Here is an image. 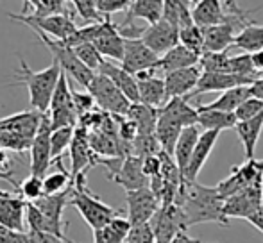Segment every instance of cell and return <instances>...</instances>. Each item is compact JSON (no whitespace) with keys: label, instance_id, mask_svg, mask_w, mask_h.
Segmentation results:
<instances>
[{"label":"cell","instance_id":"cell-1","mask_svg":"<svg viewBox=\"0 0 263 243\" xmlns=\"http://www.w3.org/2000/svg\"><path fill=\"white\" fill-rule=\"evenodd\" d=\"M174 204L183 211L186 227L211 222L224 227L229 226V218L224 213V200L215 186L210 188L197 181H183Z\"/></svg>","mask_w":263,"mask_h":243},{"label":"cell","instance_id":"cell-2","mask_svg":"<svg viewBox=\"0 0 263 243\" xmlns=\"http://www.w3.org/2000/svg\"><path fill=\"white\" fill-rule=\"evenodd\" d=\"M195 124H197V109H195V106L190 104V98H168L166 104L158 109V121L156 129H154V134H156L163 152L172 156L174 145H176L183 127Z\"/></svg>","mask_w":263,"mask_h":243},{"label":"cell","instance_id":"cell-3","mask_svg":"<svg viewBox=\"0 0 263 243\" xmlns=\"http://www.w3.org/2000/svg\"><path fill=\"white\" fill-rule=\"evenodd\" d=\"M18 57H20V68L14 72V80L7 84V86H25L29 91V106H31V109L47 113L61 68L58 66V63L52 61V65L49 68L34 72L20 54H18Z\"/></svg>","mask_w":263,"mask_h":243},{"label":"cell","instance_id":"cell-4","mask_svg":"<svg viewBox=\"0 0 263 243\" xmlns=\"http://www.w3.org/2000/svg\"><path fill=\"white\" fill-rule=\"evenodd\" d=\"M70 204L79 211V215L91 229H99V227L106 226L109 220H113L115 216L122 215L120 209L111 208L97 195L91 193L86 184L84 172L77 174L70 183Z\"/></svg>","mask_w":263,"mask_h":243},{"label":"cell","instance_id":"cell-5","mask_svg":"<svg viewBox=\"0 0 263 243\" xmlns=\"http://www.w3.org/2000/svg\"><path fill=\"white\" fill-rule=\"evenodd\" d=\"M36 32V36L40 38V42L50 50L54 57V63H58V66L61 68V72L65 73L68 79H73L81 88L86 90L90 80L93 79L95 72L90 70L79 57L76 56V52L72 50V47L66 45L63 39H54L50 36H47L45 32H42L40 29H32Z\"/></svg>","mask_w":263,"mask_h":243},{"label":"cell","instance_id":"cell-6","mask_svg":"<svg viewBox=\"0 0 263 243\" xmlns=\"http://www.w3.org/2000/svg\"><path fill=\"white\" fill-rule=\"evenodd\" d=\"M88 93L93 97V102L104 113L111 116H124L133 102L127 100L124 93L102 73H95L86 88Z\"/></svg>","mask_w":263,"mask_h":243},{"label":"cell","instance_id":"cell-7","mask_svg":"<svg viewBox=\"0 0 263 243\" xmlns=\"http://www.w3.org/2000/svg\"><path fill=\"white\" fill-rule=\"evenodd\" d=\"M249 186L263 188V159H254L249 157L246 163L236 165L231 168V174L217 184V191L222 197V200L231 197L233 193L243 190Z\"/></svg>","mask_w":263,"mask_h":243},{"label":"cell","instance_id":"cell-8","mask_svg":"<svg viewBox=\"0 0 263 243\" xmlns=\"http://www.w3.org/2000/svg\"><path fill=\"white\" fill-rule=\"evenodd\" d=\"M7 16L14 22L25 24L31 29H40L47 36L54 39H66L76 32L77 25L70 18L68 13H58V14H47V16H34V14H14L9 13Z\"/></svg>","mask_w":263,"mask_h":243},{"label":"cell","instance_id":"cell-9","mask_svg":"<svg viewBox=\"0 0 263 243\" xmlns=\"http://www.w3.org/2000/svg\"><path fill=\"white\" fill-rule=\"evenodd\" d=\"M50 120L47 113H42L40 125L36 129V134L31 141V174L38 177H45L47 170L52 167V157H50Z\"/></svg>","mask_w":263,"mask_h":243},{"label":"cell","instance_id":"cell-10","mask_svg":"<svg viewBox=\"0 0 263 243\" xmlns=\"http://www.w3.org/2000/svg\"><path fill=\"white\" fill-rule=\"evenodd\" d=\"M66 204H70V186L66 190L59 191V193L43 195L38 200H34V206L40 209L43 220H45V233L55 234L59 238H66L61 224Z\"/></svg>","mask_w":263,"mask_h":243},{"label":"cell","instance_id":"cell-11","mask_svg":"<svg viewBox=\"0 0 263 243\" xmlns=\"http://www.w3.org/2000/svg\"><path fill=\"white\" fill-rule=\"evenodd\" d=\"M151 227L154 231L156 241H166L170 243L174 236L179 231H186V222H184L183 211L179 206L176 204H166L159 206L158 211L154 213V216L149 220Z\"/></svg>","mask_w":263,"mask_h":243},{"label":"cell","instance_id":"cell-12","mask_svg":"<svg viewBox=\"0 0 263 243\" xmlns=\"http://www.w3.org/2000/svg\"><path fill=\"white\" fill-rule=\"evenodd\" d=\"M125 202H127V220L131 226L149 222L159 208L158 197L149 186L125 191Z\"/></svg>","mask_w":263,"mask_h":243},{"label":"cell","instance_id":"cell-13","mask_svg":"<svg viewBox=\"0 0 263 243\" xmlns=\"http://www.w3.org/2000/svg\"><path fill=\"white\" fill-rule=\"evenodd\" d=\"M158 57V54H154L140 38H124V56L120 59V66L125 72L136 75L154 68Z\"/></svg>","mask_w":263,"mask_h":243},{"label":"cell","instance_id":"cell-14","mask_svg":"<svg viewBox=\"0 0 263 243\" xmlns=\"http://www.w3.org/2000/svg\"><path fill=\"white\" fill-rule=\"evenodd\" d=\"M90 43L101 52L104 59L120 63L122 56H124V38L120 36L117 25L111 22L109 16H104V20L97 24V31Z\"/></svg>","mask_w":263,"mask_h":243},{"label":"cell","instance_id":"cell-15","mask_svg":"<svg viewBox=\"0 0 263 243\" xmlns=\"http://www.w3.org/2000/svg\"><path fill=\"white\" fill-rule=\"evenodd\" d=\"M253 83V79L243 75H236V73L229 72H201L197 84L192 90V93L188 95V98L199 97V95L210 93V91H226L236 86H249Z\"/></svg>","mask_w":263,"mask_h":243},{"label":"cell","instance_id":"cell-16","mask_svg":"<svg viewBox=\"0 0 263 243\" xmlns=\"http://www.w3.org/2000/svg\"><path fill=\"white\" fill-rule=\"evenodd\" d=\"M143 43L153 50L154 54L161 56L168 49L176 47L179 43V29L176 25L168 24L166 20H158L156 24H151L143 29L142 36H140Z\"/></svg>","mask_w":263,"mask_h":243},{"label":"cell","instance_id":"cell-17","mask_svg":"<svg viewBox=\"0 0 263 243\" xmlns=\"http://www.w3.org/2000/svg\"><path fill=\"white\" fill-rule=\"evenodd\" d=\"M109 177L117 184L124 186L125 191L149 186V177L142 170V157L135 156V154H127L122 157V161L111 172Z\"/></svg>","mask_w":263,"mask_h":243},{"label":"cell","instance_id":"cell-18","mask_svg":"<svg viewBox=\"0 0 263 243\" xmlns=\"http://www.w3.org/2000/svg\"><path fill=\"white\" fill-rule=\"evenodd\" d=\"M136 84H138V102L153 108H163L168 100L165 90V83L163 77H159L154 68L145 70V72L136 73Z\"/></svg>","mask_w":263,"mask_h":243},{"label":"cell","instance_id":"cell-19","mask_svg":"<svg viewBox=\"0 0 263 243\" xmlns=\"http://www.w3.org/2000/svg\"><path fill=\"white\" fill-rule=\"evenodd\" d=\"M260 204H263V188L249 186L224 198V213L228 218L238 216L246 220V216L253 213Z\"/></svg>","mask_w":263,"mask_h":243},{"label":"cell","instance_id":"cell-20","mask_svg":"<svg viewBox=\"0 0 263 243\" xmlns=\"http://www.w3.org/2000/svg\"><path fill=\"white\" fill-rule=\"evenodd\" d=\"M25 204L22 195L0 190V226L16 233H25Z\"/></svg>","mask_w":263,"mask_h":243},{"label":"cell","instance_id":"cell-21","mask_svg":"<svg viewBox=\"0 0 263 243\" xmlns=\"http://www.w3.org/2000/svg\"><path fill=\"white\" fill-rule=\"evenodd\" d=\"M201 72V66L194 65L165 73L163 75V83H165L166 97H188L192 93V90L195 88V84H197Z\"/></svg>","mask_w":263,"mask_h":243},{"label":"cell","instance_id":"cell-22","mask_svg":"<svg viewBox=\"0 0 263 243\" xmlns=\"http://www.w3.org/2000/svg\"><path fill=\"white\" fill-rule=\"evenodd\" d=\"M220 131H202L197 138V143L194 147V152L188 161V167L183 174L184 181H197V175L204 168L206 161H208L210 154L213 152V147L217 143Z\"/></svg>","mask_w":263,"mask_h":243},{"label":"cell","instance_id":"cell-23","mask_svg":"<svg viewBox=\"0 0 263 243\" xmlns=\"http://www.w3.org/2000/svg\"><path fill=\"white\" fill-rule=\"evenodd\" d=\"M70 157H72V174L70 177H76L81 172H86V168H90L93 163V159H97V156L91 157V149L90 141H88V131L83 127L73 129V138L70 141Z\"/></svg>","mask_w":263,"mask_h":243},{"label":"cell","instance_id":"cell-24","mask_svg":"<svg viewBox=\"0 0 263 243\" xmlns=\"http://www.w3.org/2000/svg\"><path fill=\"white\" fill-rule=\"evenodd\" d=\"M97 73L106 75L122 93L127 97L129 102H138V84H136V77L133 73L125 72L120 65H117V61L104 59L102 65L99 66Z\"/></svg>","mask_w":263,"mask_h":243},{"label":"cell","instance_id":"cell-25","mask_svg":"<svg viewBox=\"0 0 263 243\" xmlns=\"http://www.w3.org/2000/svg\"><path fill=\"white\" fill-rule=\"evenodd\" d=\"M199 65V56L192 50H188L186 47H183L181 43H177L176 47L168 49L165 54L158 57V63L154 66V72L159 77H163L165 73L172 72V70L186 68V66Z\"/></svg>","mask_w":263,"mask_h":243},{"label":"cell","instance_id":"cell-26","mask_svg":"<svg viewBox=\"0 0 263 243\" xmlns=\"http://www.w3.org/2000/svg\"><path fill=\"white\" fill-rule=\"evenodd\" d=\"M40 118H42V113L36 111V109L20 111L16 115L6 116V118L0 120V131L16 132V134L32 139L40 125Z\"/></svg>","mask_w":263,"mask_h":243},{"label":"cell","instance_id":"cell-27","mask_svg":"<svg viewBox=\"0 0 263 243\" xmlns=\"http://www.w3.org/2000/svg\"><path fill=\"white\" fill-rule=\"evenodd\" d=\"M202 29V43H204V50L202 52H224L229 47H233V39H235V29L229 24L222 22L217 25H210V27Z\"/></svg>","mask_w":263,"mask_h":243},{"label":"cell","instance_id":"cell-28","mask_svg":"<svg viewBox=\"0 0 263 243\" xmlns=\"http://www.w3.org/2000/svg\"><path fill=\"white\" fill-rule=\"evenodd\" d=\"M233 129H235V132L238 134L240 141H242V145H243L246 159L254 157L256 145H258V141H260L261 129H263V111L260 113V115L253 116V118L238 120Z\"/></svg>","mask_w":263,"mask_h":243},{"label":"cell","instance_id":"cell-29","mask_svg":"<svg viewBox=\"0 0 263 243\" xmlns=\"http://www.w3.org/2000/svg\"><path fill=\"white\" fill-rule=\"evenodd\" d=\"M199 134H201V131H199L197 124L186 125V127H183L176 145H174L172 157H174V161H176L177 168H179L181 175L186 170L188 161H190V156H192V152H194V147H195V143H197Z\"/></svg>","mask_w":263,"mask_h":243},{"label":"cell","instance_id":"cell-30","mask_svg":"<svg viewBox=\"0 0 263 243\" xmlns=\"http://www.w3.org/2000/svg\"><path fill=\"white\" fill-rule=\"evenodd\" d=\"M192 20L199 27H210L224 22L222 0H197L192 6Z\"/></svg>","mask_w":263,"mask_h":243},{"label":"cell","instance_id":"cell-31","mask_svg":"<svg viewBox=\"0 0 263 243\" xmlns=\"http://www.w3.org/2000/svg\"><path fill=\"white\" fill-rule=\"evenodd\" d=\"M124 116L135 124L138 134H154V129H156V121H158L156 108L142 104V102H133Z\"/></svg>","mask_w":263,"mask_h":243},{"label":"cell","instance_id":"cell-32","mask_svg":"<svg viewBox=\"0 0 263 243\" xmlns=\"http://www.w3.org/2000/svg\"><path fill=\"white\" fill-rule=\"evenodd\" d=\"M195 109H197V127H201L202 131H224V129H233L236 124L233 113L210 109L206 106H195Z\"/></svg>","mask_w":263,"mask_h":243},{"label":"cell","instance_id":"cell-33","mask_svg":"<svg viewBox=\"0 0 263 243\" xmlns=\"http://www.w3.org/2000/svg\"><path fill=\"white\" fill-rule=\"evenodd\" d=\"M131 224L122 215L115 216L106 226L93 229V243H124L127 236Z\"/></svg>","mask_w":263,"mask_h":243},{"label":"cell","instance_id":"cell-34","mask_svg":"<svg viewBox=\"0 0 263 243\" xmlns=\"http://www.w3.org/2000/svg\"><path fill=\"white\" fill-rule=\"evenodd\" d=\"M233 47L240 49L242 52L254 54L263 49V25L258 22H249L243 29H240L233 39Z\"/></svg>","mask_w":263,"mask_h":243},{"label":"cell","instance_id":"cell-35","mask_svg":"<svg viewBox=\"0 0 263 243\" xmlns=\"http://www.w3.org/2000/svg\"><path fill=\"white\" fill-rule=\"evenodd\" d=\"M163 16V0H133L125 20H143L147 25L156 24Z\"/></svg>","mask_w":263,"mask_h":243},{"label":"cell","instance_id":"cell-36","mask_svg":"<svg viewBox=\"0 0 263 243\" xmlns=\"http://www.w3.org/2000/svg\"><path fill=\"white\" fill-rule=\"evenodd\" d=\"M163 20L176 25L177 29L194 24L190 0H163Z\"/></svg>","mask_w":263,"mask_h":243},{"label":"cell","instance_id":"cell-37","mask_svg":"<svg viewBox=\"0 0 263 243\" xmlns=\"http://www.w3.org/2000/svg\"><path fill=\"white\" fill-rule=\"evenodd\" d=\"M247 97H251L249 86H236L231 90H226L220 93V97L215 98L211 104H206V108L210 109H218V111L233 113Z\"/></svg>","mask_w":263,"mask_h":243},{"label":"cell","instance_id":"cell-38","mask_svg":"<svg viewBox=\"0 0 263 243\" xmlns=\"http://www.w3.org/2000/svg\"><path fill=\"white\" fill-rule=\"evenodd\" d=\"M73 129L76 127H59L50 132V157H52V165L61 159L65 150L70 147V141L73 138Z\"/></svg>","mask_w":263,"mask_h":243},{"label":"cell","instance_id":"cell-39","mask_svg":"<svg viewBox=\"0 0 263 243\" xmlns=\"http://www.w3.org/2000/svg\"><path fill=\"white\" fill-rule=\"evenodd\" d=\"M228 72L229 73H236V75H243L249 77V79H256V77L263 75V72H258L253 65V59H251V54L243 52L238 54V56H229L228 57Z\"/></svg>","mask_w":263,"mask_h":243},{"label":"cell","instance_id":"cell-40","mask_svg":"<svg viewBox=\"0 0 263 243\" xmlns=\"http://www.w3.org/2000/svg\"><path fill=\"white\" fill-rule=\"evenodd\" d=\"M179 43L183 47H186L188 50L195 52L197 56H201L202 50H204V43H202V29L195 24L179 27Z\"/></svg>","mask_w":263,"mask_h":243},{"label":"cell","instance_id":"cell-41","mask_svg":"<svg viewBox=\"0 0 263 243\" xmlns=\"http://www.w3.org/2000/svg\"><path fill=\"white\" fill-rule=\"evenodd\" d=\"M131 154L138 157H147V156H156L161 152V147L156 138V134H136L135 139L131 141Z\"/></svg>","mask_w":263,"mask_h":243},{"label":"cell","instance_id":"cell-42","mask_svg":"<svg viewBox=\"0 0 263 243\" xmlns=\"http://www.w3.org/2000/svg\"><path fill=\"white\" fill-rule=\"evenodd\" d=\"M59 165L61 170L59 172H52L47 177H43V195H52V193H59V191L66 190L72 183V177L68 175V172L61 167V159L55 161Z\"/></svg>","mask_w":263,"mask_h":243},{"label":"cell","instance_id":"cell-43","mask_svg":"<svg viewBox=\"0 0 263 243\" xmlns=\"http://www.w3.org/2000/svg\"><path fill=\"white\" fill-rule=\"evenodd\" d=\"M72 50L76 52V56L88 66V68L93 70V72L97 73L99 66L102 65L104 57L101 56V52H99V50L95 49V47L91 45L90 42H84V43H79V45H73Z\"/></svg>","mask_w":263,"mask_h":243},{"label":"cell","instance_id":"cell-44","mask_svg":"<svg viewBox=\"0 0 263 243\" xmlns=\"http://www.w3.org/2000/svg\"><path fill=\"white\" fill-rule=\"evenodd\" d=\"M228 50L224 52H202L199 56V66L202 72H228Z\"/></svg>","mask_w":263,"mask_h":243},{"label":"cell","instance_id":"cell-45","mask_svg":"<svg viewBox=\"0 0 263 243\" xmlns=\"http://www.w3.org/2000/svg\"><path fill=\"white\" fill-rule=\"evenodd\" d=\"M29 4L34 7V16H47V14H58V13H68L65 6V0H25L24 11H27Z\"/></svg>","mask_w":263,"mask_h":243},{"label":"cell","instance_id":"cell-46","mask_svg":"<svg viewBox=\"0 0 263 243\" xmlns=\"http://www.w3.org/2000/svg\"><path fill=\"white\" fill-rule=\"evenodd\" d=\"M31 141L32 139L16 134V132L0 131V147L6 150H11V152H16V154L25 152V150L31 149Z\"/></svg>","mask_w":263,"mask_h":243},{"label":"cell","instance_id":"cell-47","mask_svg":"<svg viewBox=\"0 0 263 243\" xmlns=\"http://www.w3.org/2000/svg\"><path fill=\"white\" fill-rule=\"evenodd\" d=\"M18 191H20L22 198L25 202H34L38 200L40 197H43V177H38V175H29L25 177L22 184L18 186Z\"/></svg>","mask_w":263,"mask_h":243},{"label":"cell","instance_id":"cell-48","mask_svg":"<svg viewBox=\"0 0 263 243\" xmlns=\"http://www.w3.org/2000/svg\"><path fill=\"white\" fill-rule=\"evenodd\" d=\"M76 7L77 14L88 24H95V22H102L104 16L97 11V0H70Z\"/></svg>","mask_w":263,"mask_h":243},{"label":"cell","instance_id":"cell-49","mask_svg":"<svg viewBox=\"0 0 263 243\" xmlns=\"http://www.w3.org/2000/svg\"><path fill=\"white\" fill-rule=\"evenodd\" d=\"M124 243H156V236L149 222L131 226Z\"/></svg>","mask_w":263,"mask_h":243},{"label":"cell","instance_id":"cell-50","mask_svg":"<svg viewBox=\"0 0 263 243\" xmlns=\"http://www.w3.org/2000/svg\"><path fill=\"white\" fill-rule=\"evenodd\" d=\"M261 111H263V100H260V98H256V97H247L246 100L233 111V115H235L236 121H238V120L253 118V116L260 115Z\"/></svg>","mask_w":263,"mask_h":243},{"label":"cell","instance_id":"cell-51","mask_svg":"<svg viewBox=\"0 0 263 243\" xmlns=\"http://www.w3.org/2000/svg\"><path fill=\"white\" fill-rule=\"evenodd\" d=\"M133 0H97V11L102 16H111L113 13L127 11Z\"/></svg>","mask_w":263,"mask_h":243},{"label":"cell","instance_id":"cell-52","mask_svg":"<svg viewBox=\"0 0 263 243\" xmlns=\"http://www.w3.org/2000/svg\"><path fill=\"white\" fill-rule=\"evenodd\" d=\"M72 100H73V106H76L77 116L86 115V113L91 111V109H93V106H95L93 97H91L88 91H84V93H79V91H73L72 90Z\"/></svg>","mask_w":263,"mask_h":243},{"label":"cell","instance_id":"cell-53","mask_svg":"<svg viewBox=\"0 0 263 243\" xmlns=\"http://www.w3.org/2000/svg\"><path fill=\"white\" fill-rule=\"evenodd\" d=\"M27 243H76L68 238H59L50 233H40V231H27L25 233Z\"/></svg>","mask_w":263,"mask_h":243},{"label":"cell","instance_id":"cell-54","mask_svg":"<svg viewBox=\"0 0 263 243\" xmlns=\"http://www.w3.org/2000/svg\"><path fill=\"white\" fill-rule=\"evenodd\" d=\"M0 243H27V240H25V233H16L0 226Z\"/></svg>","mask_w":263,"mask_h":243},{"label":"cell","instance_id":"cell-55","mask_svg":"<svg viewBox=\"0 0 263 243\" xmlns=\"http://www.w3.org/2000/svg\"><path fill=\"white\" fill-rule=\"evenodd\" d=\"M246 220L253 227H256V229L263 234V204L258 206V208L254 209L253 213H249V215L246 216Z\"/></svg>","mask_w":263,"mask_h":243},{"label":"cell","instance_id":"cell-56","mask_svg":"<svg viewBox=\"0 0 263 243\" xmlns=\"http://www.w3.org/2000/svg\"><path fill=\"white\" fill-rule=\"evenodd\" d=\"M249 91H251V97H256L263 100V77H256L253 83L249 84Z\"/></svg>","mask_w":263,"mask_h":243},{"label":"cell","instance_id":"cell-57","mask_svg":"<svg viewBox=\"0 0 263 243\" xmlns=\"http://www.w3.org/2000/svg\"><path fill=\"white\" fill-rule=\"evenodd\" d=\"M170 243H202V241L197 240V238H194V236H190L186 231H179V233L170 240Z\"/></svg>","mask_w":263,"mask_h":243},{"label":"cell","instance_id":"cell-58","mask_svg":"<svg viewBox=\"0 0 263 243\" xmlns=\"http://www.w3.org/2000/svg\"><path fill=\"white\" fill-rule=\"evenodd\" d=\"M0 172H11L9 168V154L6 149L0 147Z\"/></svg>","mask_w":263,"mask_h":243},{"label":"cell","instance_id":"cell-59","mask_svg":"<svg viewBox=\"0 0 263 243\" xmlns=\"http://www.w3.org/2000/svg\"><path fill=\"white\" fill-rule=\"evenodd\" d=\"M251 59H253L254 68H256L258 72H263V49L254 54H251Z\"/></svg>","mask_w":263,"mask_h":243},{"label":"cell","instance_id":"cell-60","mask_svg":"<svg viewBox=\"0 0 263 243\" xmlns=\"http://www.w3.org/2000/svg\"><path fill=\"white\" fill-rule=\"evenodd\" d=\"M156 243H166V241H156Z\"/></svg>","mask_w":263,"mask_h":243},{"label":"cell","instance_id":"cell-61","mask_svg":"<svg viewBox=\"0 0 263 243\" xmlns=\"http://www.w3.org/2000/svg\"><path fill=\"white\" fill-rule=\"evenodd\" d=\"M24 2H25V0H24Z\"/></svg>","mask_w":263,"mask_h":243}]
</instances>
